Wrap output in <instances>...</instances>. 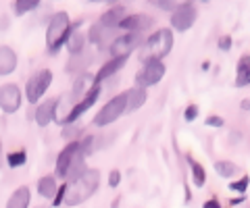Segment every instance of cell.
Listing matches in <instances>:
<instances>
[{
  "instance_id": "cell-38",
  "label": "cell",
  "mask_w": 250,
  "mask_h": 208,
  "mask_svg": "<svg viewBox=\"0 0 250 208\" xmlns=\"http://www.w3.org/2000/svg\"><path fill=\"white\" fill-rule=\"evenodd\" d=\"M154 4H156V9L167 11V13H173V9H175V4H173V2H154Z\"/></svg>"
},
{
  "instance_id": "cell-42",
  "label": "cell",
  "mask_w": 250,
  "mask_h": 208,
  "mask_svg": "<svg viewBox=\"0 0 250 208\" xmlns=\"http://www.w3.org/2000/svg\"><path fill=\"white\" fill-rule=\"evenodd\" d=\"M0 156H2V144H0Z\"/></svg>"
},
{
  "instance_id": "cell-13",
  "label": "cell",
  "mask_w": 250,
  "mask_h": 208,
  "mask_svg": "<svg viewBox=\"0 0 250 208\" xmlns=\"http://www.w3.org/2000/svg\"><path fill=\"white\" fill-rule=\"evenodd\" d=\"M57 113H59V100L48 98V100H42V102L38 104L34 117H36V123L40 127H48L52 121H57Z\"/></svg>"
},
{
  "instance_id": "cell-24",
  "label": "cell",
  "mask_w": 250,
  "mask_h": 208,
  "mask_svg": "<svg viewBox=\"0 0 250 208\" xmlns=\"http://www.w3.org/2000/svg\"><path fill=\"white\" fill-rule=\"evenodd\" d=\"M188 165H190V171H192V181L196 188H202L207 183V171L205 167H202L196 158H192L190 154H188Z\"/></svg>"
},
{
  "instance_id": "cell-10",
  "label": "cell",
  "mask_w": 250,
  "mask_h": 208,
  "mask_svg": "<svg viewBox=\"0 0 250 208\" xmlns=\"http://www.w3.org/2000/svg\"><path fill=\"white\" fill-rule=\"evenodd\" d=\"M21 102H23V94L17 83H2L0 86V109L6 114L17 113L21 109Z\"/></svg>"
},
{
  "instance_id": "cell-5",
  "label": "cell",
  "mask_w": 250,
  "mask_h": 208,
  "mask_svg": "<svg viewBox=\"0 0 250 208\" xmlns=\"http://www.w3.org/2000/svg\"><path fill=\"white\" fill-rule=\"evenodd\" d=\"M100 92H103V88H100V86H92V88L85 92V94L71 106V109L67 111L65 117H61V119H59V121H61V125H65V127H67V125H73V123L80 119L83 113H88L92 106H94V102H96V100L100 98Z\"/></svg>"
},
{
  "instance_id": "cell-37",
  "label": "cell",
  "mask_w": 250,
  "mask_h": 208,
  "mask_svg": "<svg viewBox=\"0 0 250 208\" xmlns=\"http://www.w3.org/2000/svg\"><path fill=\"white\" fill-rule=\"evenodd\" d=\"M119 183H121V171H117V169H115V171H111V175H108V186L117 188Z\"/></svg>"
},
{
  "instance_id": "cell-8",
  "label": "cell",
  "mask_w": 250,
  "mask_h": 208,
  "mask_svg": "<svg viewBox=\"0 0 250 208\" xmlns=\"http://www.w3.org/2000/svg\"><path fill=\"white\" fill-rule=\"evenodd\" d=\"M196 19H198V11H196V6H194L192 2L175 4L173 13H171V27H173L175 32L184 34L194 25V23H196ZM173 29H171V32H173Z\"/></svg>"
},
{
  "instance_id": "cell-19",
  "label": "cell",
  "mask_w": 250,
  "mask_h": 208,
  "mask_svg": "<svg viewBox=\"0 0 250 208\" xmlns=\"http://www.w3.org/2000/svg\"><path fill=\"white\" fill-rule=\"evenodd\" d=\"M57 188H59V183H57V179H54V175H44V177L38 179V194H40L42 198H46V200L54 198Z\"/></svg>"
},
{
  "instance_id": "cell-6",
  "label": "cell",
  "mask_w": 250,
  "mask_h": 208,
  "mask_svg": "<svg viewBox=\"0 0 250 208\" xmlns=\"http://www.w3.org/2000/svg\"><path fill=\"white\" fill-rule=\"evenodd\" d=\"M50 83H52V71H50V69H40V71H36L27 79V86H25L27 102H31V104L40 102L42 96L48 92Z\"/></svg>"
},
{
  "instance_id": "cell-32",
  "label": "cell",
  "mask_w": 250,
  "mask_h": 208,
  "mask_svg": "<svg viewBox=\"0 0 250 208\" xmlns=\"http://www.w3.org/2000/svg\"><path fill=\"white\" fill-rule=\"evenodd\" d=\"M77 135H82V127H77V125H67L65 129H62V137L69 140V142H75Z\"/></svg>"
},
{
  "instance_id": "cell-27",
  "label": "cell",
  "mask_w": 250,
  "mask_h": 208,
  "mask_svg": "<svg viewBox=\"0 0 250 208\" xmlns=\"http://www.w3.org/2000/svg\"><path fill=\"white\" fill-rule=\"evenodd\" d=\"M215 171L221 179H231L233 175L238 173V167L231 163V160H217L215 163Z\"/></svg>"
},
{
  "instance_id": "cell-16",
  "label": "cell",
  "mask_w": 250,
  "mask_h": 208,
  "mask_svg": "<svg viewBox=\"0 0 250 208\" xmlns=\"http://www.w3.org/2000/svg\"><path fill=\"white\" fill-rule=\"evenodd\" d=\"M125 94V113H134L138 109H142V106L146 104V100H148V94H146V90L142 88H129L127 92H123Z\"/></svg>"
},
{
  "instance_id": "cell-36",
  "label": "cell",
  "mask_w": 250,
  "mask_h": 208,
  "mask_svg": "<svg viewBox=\"0 0 250 208\" xmlns=\"http://www.w3.org/2000/svg\"><path fill=\"white\" fill-rule=\"evenodd\" d=\"M231 44H233V40H231V36H221L219 38V50H223V52H228L229 48H231Z\"/></svg>"
},
{
  "instance_id": "cell-29",
  "label": "cell",
  "mask_w": 250,
  "mask_h": 208,
  "mask_svg": "<svg viewBox=\"0 0 250 208\" xmlns=\"http://www.w3.org/2000/svg\"><path fill=\"white\" fill-rule=\"evenodd\" d=\"M38 6H40L38 0H17V2L13 4V9H15V15H25V13L36 11Z\"/></svg>"
},
{
  "instance_id": "cell-12",
  "label": "cell",
  "mask_w": 250,
  "mask_h": 208,
  "mask_svg": "<svg viewBox=\"0 0 250 208\" xmlns=\"http://www.w3.org/2000/svg\"><path fill=\"white\" fill-rule=\"evenodd\" d=\"M152 17H146V15H140V13H131L127 15L123 21H121V25L119 29H123L125 34H140V36H144L146 29H150L152 27Z\"/></svg>"
},
{
  "instance_id": "cell-35",
  "label": "cell",
  "mask_w": 250,
  "mask_h": 208,
  "mask_svg": "<svg viewBox=\"0 0 250 208\" xmlns=\"http://www.w3.org/2000/svg\"><path fill=\"white\" fill-rule=\"evenodd\" d=\"M207 127H215V129H221L225 127V121L221 117H217V114H210V117L207 119Z\"/></svg>"
},
{
  "instance_id": "cell-14",
  "label": "cell",
  "mask_w": 250,
  "mask_h": 208,
  "mask_svg": "<svg viewBox=\"0 0 250 208\" xmlns=\"http://www.w3.org/2000/svg\"><path fill=\"white\" fill-rule=\"evenodd\" d=\"M127 65V58H111V60H106V63H103V67L98 69V73L94 75V86H100L103 81H106L108 77H113L115 73H119L121 69Z\"/></svg>"
},
{
  "instance_id": "cell-7",
  "label": "cell",
  "mask_w": 250,
  "mask_h": 208,
  "mask_svg": "<svg viewBox=\"0 0 250 208\" xmlns=\"http://www.w3.org/2000/svg\"><path fill=\"white\" fill-rule=\"evenodd\" d=\"M121 114H125V94H117L96 113L94 125L96 127H108L111 123H115L117 119H119Z\"/></svg>"
},
{
  "instance_id": "cell-26",
  "label": "cell",
  "mask_w": 250,
  "mask_h": 208,
  "mask_svg": "<svg viewBox=\"0 0 250 208\" xmlns=\"http://www.w3.org/2000/svg\"><path fill=\"white\" fill-rule=\"evenodd\" d=\"M113 29H104L100 23H94V25L90 27V32H88V40L92 44H96V46H104L106 44V38L108 34H111Z\"/></svg>"
},
{
  "instance_id": "cell-30",
  "label": "cell",
  "mask_w": 250,
  "mask_h": 208,
  "mask_svg": "<svg viewBox=\"0 0 250 208\" xmlns=\"http://www.w3.org/2000/svg\"><path fill=\"white\" fill-rule=\"evenodd\" d=\"M94 144H96V137H94V135H85L83 140L80 142V154L83 158L90 156V154L94 152Z\"/></svg>"
},
{
  "instance_id": "cell-25",
  "label": "cell",
  "mask_w": 250,
  "mask_h": 208,
  "mask_svg": "<svg viewBox=\"0 0 250 208\" xmlns=\"http://www.w3.org/2000/svg\"><path fill=\"white\" fill-rule=\"evenodd\" d=\"M92 86H94V81H92L90 75H82L80 79H75L73 90H71V102H77V100H80Z\"/></svg>"
},
{
  "instance_id": "cell-33",
  "label": "cell",
  "mask_w": 250,
  "mask_h": 208,
  "mask_svg": "<svg viewBox=\"0 0 250 208\" xmlns=\"http://www.w3.org/2000/svg\"><path fill=\"white\" fill-rule=\"evenodd\" d=\"M65 191H67V183H62V186L57 188V194H54V198H52V206L54 208H59L62 202H65Z\"/></svg>"
},
{
  "instance_id": "cell-43",
  "label": "cell",
  "mask_w": 250,
  "mask_h": 208,
  "mask_svg": "<svg viewBox=\"0 0 250 208\" xmlns=\"http://www.w3.org/2000/svg\"><path fill=\"white\" fill-rule=\"evenodd\" d=\"M36 208H48V206H36Z\"/></svg>"
},
{
  "instance_id": "cell-18",
  "label": "cell",
  "mask_w": 250,
  "mask_h": 208,
  "mask_svg": "<svg viewBox=\"0 0 250 208\" xmlns=\"http://www.w3.org/2000/svg\"><path fill=\"white\" fill-rule=\"evenodd\" d=\"M29 200H31L29 188L21 186L13 191L9 200H6V208H29Z\"/></svg>"
},
{
  "instance_id": "cell-17",
  "label": "cell",
  "mask_w": 250,
  "mask_h": 208,
  "mask_svg": "<svg viewBox=\"0 0 250 208\" xmlns=\"http://www.w3.org/2000/svg\"><path fill=\"white\" fill-rule=\"evenodd\" d=\"M17 52L11 46H0V77L2 75H11L17 69Z\"/></svg>"
},
{
  "instance_id": "cell-39",
  "label": "cell",
  "mask_w": 250,
  "mask_h": 208,
  "mask_svg": "<svg viewBox=\"0 0 250 208\" xmlns=\"http://www.w3.org/2000/svg\"><path fill=\"white\" fill-rule=\"evenodd\" d=\"M202 208H221V204H219V200H217V198H210V200H207Z\"/></svg>"
},
{
  "instance_id": "cell-34",
  "label": "cell",
  "mask_w": 250,
  "mask_h": 208,
  "mask_svg": "<svg viewBox=\"0 0 250 208\" xmlns=\"http://www.w3.org/2000/svg\"><path fill=\"white\" fill-rule=\"evenodd\" d=\"M198 113H200L198 104H188V106H186V113H184V117H186V121H194V119L198 117Z\"/></svg>"
},
{
  "instance_id": "cell-1",
  "label": "cell",
  "mask_w": 250,
  "mask_h": 208,
  "mask_svg": "<svg viewBox=\"0 0 250 208\" xmlns=\"http://www.w3.org/2000/svg\"><path fill=\"white\" fill-rule=\"evenodd\" d=\"M100 186V171L98 169H85L83 175L73 183H67L65 202L67 206H80L85 200H90Z\"/></svg>"
},
{
  "instance_id": "cell-41",
  "label": "cell",
  "mask_w": 250,
  "mask_h": 208,
  "mask_svg": "<svg viewBox=\"0 0 250 208\" xmlns=\"http://www.w3.org/2000/svg\"><path fill=\"white\" fill-rule=\"evenodd\" d=\"M248 109H250V100L246 98L244 102H242V111H244V113H248Z\"/></svg>"
},
{
  "instance_id": "cell-40",
  "label": "cell",
  "mask_w": 250,
  "mask_h": 208,
  "mask_svg": "<svg viewBox=\"0 0 250 208\" xmlns=\"http://www.w3.org/2000/svg\"><path fill=\"white\" fill-rule=\"evenodd\" d=\"M244 200H246V196H240V198H233V200H231V204H233V206H236V204H242V202H244Z\"/></svg>"
},
{
  "instance_id": "cell-4",
  "label": "cell",
  "mask_w": 250,
  "mask_h": 208,
  "mask_svg": "<svg viewBox=\"0 0 250 208\" xmlns=\"http://www.w3.org/2000/svg\"><path fill=\"white\" fill-rule=\"evenodd\" d=\"M165 73H167V67L163 60H146L136 73V88H142V90L152 88L165 77Z\"/></svg>"
},
{
  "instance_id": "cell-2",
  "label": "cell",
  "mask_w": 250,
  "mask_h": 208,
  "mask_svg": "<svg viewBox=\"0 0 250 208\" xmlns=\"http://www.w3.org/2000/svg\"><path fill=\"white\" fill-rule=\"evenodd\" d=\"M173 48V32L171 29H156L142 42L140 60H163Z\"/></svg>"
},
{
  "instance_id": "cell-15",
  "label": "cell",
  "mask_w": 250,
  "mask_h": 208,
  "mask_svg": "<svg viewBox=\"0 0 250 208\" xmlns=\"http://www.w3.org/2000/svg\"><path fill=\"white\" fill-rule=\"evenodd\" d=\"M127 17V11H125V6H111L108 11H104L103 13V17H100V25H103L104 29H119V25H121V21Z\"/></svg>"
},
{
  "instance_id": "cell-3",
  "label": "cell",
  "mask_w": 250,
  "mask_h": 208,
  "mask_svg": "<svg viewBox=\"0 0 250 208\" xmlns=\"http://www.w3.org/2000/svg\"><path fill=\"white\" fill-rule=\"evenodd\" d=\"M71 19H69L67 11H59L52 15V19L48 21V27H46V46H48L50 55H57L62 48V44L67 42V38L71 36Z\"/></svg>"
},
{
  "instance_id": "cell-22",
  "label": "cell",
  "mask_w": 250,
  "mask_h": 208,
  "mask_svg": "<svg viewBox=\"0 0 250 208\" xmlns=\"http://www.w3.org/2000/svg\"><path fill=\"white\" fill-rule=\"evenodd\" d=\"M250 83V57L244 55L238 60V75H236V86L238 88H248Z\"/></svg>"
},
{
  "instance_id": "cell-20",
  "label": "cell",
  "mask_w": 250,
  "mask_h": 208,
  "mask_svg": "<svg viewBox=\"0 0 250 208\" xmlns=\"http://www.w3.org/2000/svg\"><path fill=\"white\" fill-rule=\"evenodd\" d=\"M90 63H92L90 50H83V52H80V55H73L71 58H69L67 71H69V73H80V71H83V69L88 67Z\"/></svg>"
},
{
  "instance_id": "cell-21",
  "label": "cell",
  "mask_w": 250,
  "mask_h": 208,
  "mask_svg": "<svg viewBox=\"0 0 250 208\" xmlns=\"http://www.w3.org/2000/svg\"><path fill=\"white\" fill-rule=\"evenodd\" d=\"M85 169H88V167H85V158L82 156L80 152H77V156L73 158V163L69 165V169H67V175H65V179H67V181H65V183H73V181H77V179H80V177L83 175Z\"/></svg>"
},
{
  "instance_id": "cell-31",
  "label": "cell",
  "mask_w": 250,
  "mask_h": 208,
  "mask_svg": "<svg viewBox=\"0 0 250 208\" xmlns=\"http://www.w3.org/2000/svg\"><path fill=\"white\" fill-rule=\"evenodd\" d=\"M229 189H231V191H238L240 196H246V191H248V175H244V177H242V179H238V181L229 183Z\"/></svg>"
},
{
  "instance_id": "cell-23",
  "label": "cell",
  "mask_w": 250,
  "mask_h": 208,
  "mask_svg": "<svg viewBox=\"0 0 250 208\" xmlns=\"http://www.w3.org/2000/svg\"><path fill=\"white\" fill-rule=\"evenodd\" d=\"M67 50H69V55H80V52L85 50V36L82 32H77V29L73 27L71 29V36L67 38Z\"/></svg>"
},
{
  "instance_id": "cell-9",
  "label": "cell",
  "mask_w": 250,
  "mask_h": 208,
  "mask_svg": "<svg viewBox=\"0 0 250 208\" xmlns=\"http://www.w3.org/2000/svg\"><path fill=\"white\" fill-rule=\"evenodd\" d=\"M142 42L144 38L140 34H123L108 44V55H111V58H129V55Z\"/></svg>"
},
{
  "instance_id": "cell-28",
  "label": "cell",
  "mask_w": 250,
  "mask_h": 208,
  "mask_svg": "<svg viewBox=\"0 0 250 208\" xmlns=\"http://www.w3.org/2000/svg\"><path fill=\"white\" fill-rule=\"evenodd\" d=\"M27 163V152L25 150H15V152H9L6 156V165L11 169H17V167H23Z\"/></svg>"
},
{
  "instance_id": "cell-11",
  "label": "cell",
  "mask_w": 250,
  "mask_h": 208,
  "mask_svg": "<svg viewBox=\"0 0 250 208\" xmlns=\"http://www.w3.org/2000/svg\"><path fill=\"white\" fill-rule=\"evenodd\" d=\"M77 152H80V142H69L65 148L59 152L57 156V167H54V179H65L67 175V169L69 165L73 163V158L77 156Z\"/></svg>"
}]
</instances>
